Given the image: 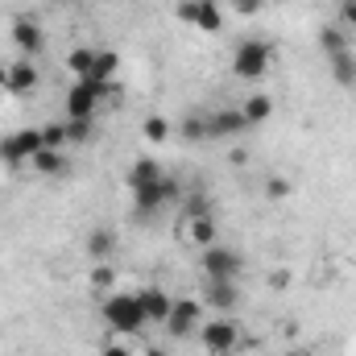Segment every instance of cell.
<instances>
[{"mask_svg": "<svg viewBox=\"0 0 356 356\" xmlns=\"http://www.w3.org/2000/svg\"><path fill=\"white\" fill-rule=\"evenodd\" d=\"M99 315H104V323L112 332H124V336H133V332L145 327V311H141L137 294H108L104 307H99Z\"/></svg>", "mask_w": 356, "mask_h": 356, "instance_id": "obj_1", "label": "cell"}, {"mask_svg": "<svg viewBox=\"0 0 356 356\" xmlns=\"http://www.w3.org/2000/svg\"><path fill=\"white\" fill-rule=\"evenodd\" d=\"M182 216H186V220H203V216H211V199H207V195H191V199H182Z\"/></svg>", "mask_w": 356, "mask_h": 356, "instance_id": "obj_26", "label": "cell"}, {"mask_svg": "<svg viewBox=\"0 0 356 356\" xmlns=\"http://www.w3.org/2000/svg\"><path fill=\"white\" fill-rule=\"evenodd\" d=\"M99 356H129V348H124V344H104Z\"/></svg>", "mask_w": 356, "mask_h": 356, "instance_id": "obj_34", "label": "cell"}, {"mask_svg": "<svg viewBox=\"0 0 356 356\" xmlns=\"http://www.w3.org/2000/svg\"><path fill=\"white\" fill-rule=\"evenodd\" d=\"M4 83H8V67L0 63V88H4Z\"/></svg>", "mask_w": 356, "mask_h": 356, "instance_id": "obj_35", "label": "cell"}, {"mask_svg": "<svg viewBox=\"0 0 356 356\" xmlns=\"http://www.w3.org/2000/svg\"><path fill=\"white\" fill-rule=\"evenodd\" d=\"M241 112H245L249 124H266L269 116H273V99H269V95H249V99L241 104Z\"/></svg>", "mask_w": 356, "mask_h": 356, "instance_id": "obj_20", "label": "cell"}, {"mask_svg": "<svg viewBox=\"0 0 356 356\" xmlns=\"http://www.w3.org/2000/svg\"><path fill=\"white\" fill-rule=\"evenodd\" d=\"M332 75H336V83H340V88H356V58H353V50H344V54H336V58H332Z\"/></svg>", "mask_w": 356, "mask_h": 356, "instance_id": "obj_22", "label": "cell"}, {"mask_svg": "<svg viewBox=\"0 0 356 356\" xmlns=\"http://www.w3.org/2000/svg\"><path fill=\"white\" fill-rule=\"evenodd\" d=\"M91 137V120H67V145H83Z\"/></svg>", "mask_w": 356, "mask_h": 356, "instance_id": "obj_28", "label": "cell"}, {"mask_svg": "<svg viewBox=\"0 0 356 356\" xmlns=\"http://www.w3.org/2000/svg\"><path fill=\"white\" fill-rule=\"evenodd\" d=\"M42 145H46V149H63V145H67V120L46 124V129H42Z\"/></svg>", "mask_w": 356, "mask_h": 356, "instance_id": "obj_27", "label": "cell"}, {"mask_svg": "<svg viewBox=\"0 0 356 356\" xmlns=\"http://www.w3.org/2000/svg\"><path fill=\"white\" fill-rule=\"evenodd\" d=\"M145 356H166L162 348H145Z\"/></svg>", "mask_w": 356, "mask_h": 356, "instance_id": "obj_37", "label": "cell"}, {"mask_svg": "<svg viewBox=\"0 0 356 356\" xmlns=\"http://www.w3.org/2000/svg\"><path fill=\"white\" fill-rule=\"evenodd\" d=\"M228 4H232V8H236V13H245V17H249V13H257V8H261V0H228Z\"/></svg>", "mask_w": 356, "mask_h": 356, "instance_id": "obj_32", "label": "cell"}, {"mask_svg": "<svg viewBox=\"0 0 356 356\" xmlns=\"http://www.w3.org/2000/svg\"><path fill=\"white\" fill-rule=\"evenodd\" d=\"M207 311H232L241 302V286L228 282V277H207L203 282V298H199Z\"/></svg>", "mask_w": 356, "mask_h": 356, "instance_id": "obj_9", "label": "cell"}, {"mask_svg": "<svg viewBox=\"0 0 356 356\" xmlns=\"http://www.w3.org/2000/svg\"><path fill=\"white\" fill-rule=\"evenodd\" d=\"M178 195H182V191H178V182L170 175H162L158 182H149V186H137V191H133V211H137V216H154L162 203H175Z\"/></svg>", "mask_w": 356, "mask_h": 356, "instance_id": "obj_3", "label": "cell"}, {"mask_svg": "<svg viewBox=\"0 0 356 356\" xmlns=\"http://www.w3.org/2000/svg\"><path fill=\"white\" fill-rule=\"evenodd\" d=\"M195 25L203 33H220L224 17H220V0H195Z\"/></svg>", "mask_w": 356, "mask_h": 356, "instance_id": "obj_14", "label": "cell"}, {"mask_svg": "<svg viewBox=\"0 0 356 356\" xmlns=\"http://www.w3.org/2000/svg\"><path fill=\"white\" fill-rule=\"evenodd\" d=\"M319 46H323V54H327V58H336V54H344V50H348V38H344V25H327V29L319 33Z\"/></svg>", "mask_w": 356, "mask_h": 356, "instance_id": "obj_23", "label": "cell"}, {"mask_svg": "<svg viewBox=\"0 0 356 356\" xmlns=\"http://www.w3.org/2000/svg\"><path fill=\"white\" fill-rule=\"evenodd\" d=\"M199 336H203V348L211 356H228L232 348H241V327L232 319H207Z\"/></svg>", "mask_w": 356, "mask_h": 356, "instance_id": "obj_5", "label": "cell"}, {"mask_svg": "<svg viewBox=\"0 0 356 356\" xmlns=\"http://www.w3.org/2000/svg\"><path fill=\"white\" fill-rule=\"evenodd\" d=\"M245 269V257L236 253V249H228V245H207L203 249V273L207 277H228V282H236V273Z\"/></svg>", "mask_w": 356, "mask_h": 356, "instance_id": "obj_6", "label": "cell"}, {"mask_svg": "<svg viewBox=\"0 0 356 356\" xmlns=\"http://www.w3.org/2000/svg\"><path fill=\"white\" fill-rule=\"evenodd\" d=\"M38 149H46V145H42V129H21V133L0 137V162H4V166H21V162H29Z\"/></svg>", "mask_w": 356, "mask_h": 356, "instance_id": "obj_4", "label": "cell"}, {"mask_svg": "<svg viewBox=\"0 0 356 356\" xmlns=\"http://www.w3.org/2000/svg\"><path fill=\"white\" fill-rule=\"evenodd\" d=\"M340 25L356 29V0H340Z\"/></svg>", "mask_w": 356, "mask_h": 356, "instance_id": "obj_30", "label": "cell"}, {"mask_svg": "<svg viewBox=\"0 0 356 356\" xmlns=\"http://www.w3.org/2000/svg\"><path fill=\"white\" fill-rule=\"evenodd\" d=\"M286 191H290V182H282V178H273V182L266 186V195H269V199H282Z\"/></svg>", "mask_w": 356, "mask_h": 356, "instance_id": "obj_33", "label": "cell"}, {"mask_svg": "<svg viewBox=\"0 0 356 356\" xmlns=\"http://www.w3.org/2000/svg\"><path fill=\"white\" fill-rule=\"evenodd\" d=\"M273 63V50L266 42H241L236 54H232V75L236 79H261Z\"/></svg>", "mask_w": 356, "mask_h": 356, "instance_id": "obj_2", "label": "cell"}, {"mask_svg": "<svg viewBox=\"0 0 356 356\" xmlns=\"http://www.w3.org/2000/svg\"><path fill=\"white\" fill-rule=\"evenodd\" d=\"M137 302H141V311H145V323H166V315H170V307H175V298H170L162 286L137 290Z\"/></svg>", "mask_w": 356, "mask_h": 356, "instance_id": "obj_11", "label": "cell"}, {"mask_svg": "<svg viewBox=\"0 0 356 356\" xmlns=\"http://www.w3.org/2000/svg\"><path fill=\"white\" fill-rule=\"evenodd\" d=\"M186 236H191L199 249H207V245H216V241H220V228H216V220H211V216H203V220H191Z\"/></svg>", "mask_w": 356, "mask_h": 356, "instance_id": "obj_19", "label": "cell"}, {"mask_svg": "<svg viewBox=\"0 0 356 356\" xmlns=\"http://www.w3.org/2000/svg\"><path fill=\"white\" fill-rule=\"evenodd\" d=\"M203 311H207V307H203L199 298H175V307H170V315H166V332H170L175 340H182V336H191Z\"/></svg>", "mask_w": 356, "mask_h": 356, "instance_id": "obj_7", "label": "cell"}, {"mask_svg": "<svg viewBox=\"0 0 356 356\" xmlns=\"http://www.w3.org/2000/svg\"><path fill=\"white\" fill-rule=\"evenodd\" d=\"M29 166H33L38 175L54 178V175H63V170H67V158H63V149H38V154L29 158Z\"/></svg>", "mask_w": 356, "mask_h": 356, "instance_id": "obj_15", "label": "cell"}, {"mask_svg": "<svg viewBox=\"0 0 356 356\" xmlns=\"http://www.w3.org/2000/svg\"><path fill=\"white\" fill-rule=\"evenodd\" d=\"M112 282H116V269L108 266V261H99V266L91 269V286L95 290H112Z\"/></svg>", "mask_w": 356, "mask_h": 356, "instance_id": "obj_29", "label": "cell"}, {"mask_svg": "<svg viewBox=\"0 0 356 356\" xmlns=\"http://www.w3.org/2000/svg\"><path fill=\"white\" fill-rule=\"evenodd\" d=\"M175 13H178V21H186V25H195V0H182V4H178Z\"/></svg>", "mask_w": 356, "mask_h": 356, "instance_id": "obj_31", "label": "cell"}, {"mask_svg": "<svg viewBox=\"0 0 356 356\" xmlns=\"http://www.w3.org/2000/svg\"><path fill=\"white\" fill-rule=\"evenodd\" d=\"M178 137L186 141H207V112H186L178 120Z\"/></svg>", "mask_w": 356, "mask_h": 356, "instance_id": "obj_18", "label": "cell"}, {"mask_svg": "<svg viewBox=\"0 0 356 356\" xmlns=\"http://www.w3.org/2000/svg\"><path fill=\"white\" fill-rule=\"evenodd\" d=\"M120 71V58H116V50H95V79H108L112 83V75Z\"/></svg>", "mask_w": 356, "mask_h": 356, "instance_id": "obj_24", "label": "cell"}, {"mask_svg": "<svg viewBox=\"0 0 356 356\" xmlns=\"http://www.w3.org/2000/svg\"><path fill=\"white\" fill-rule=\"evenodd\" d=\"M0 95H4V88H0Z\"/></svg>", "mask_w": 356, "mask_h": 356, "instance_id": "obj_38", "label": "cell"}, {"mask_svg": "<svg viewBox=\"0 0 356 356\" xmlns=\"http://www.w3.org/2000/svg\"><path fill=\"white\" fill-rule=\"evenodd\" d=\"M38 83H42V71L25 58V63H13V67H8V83H4V91H13V95H29Z\"/></svg>", "mask_w": 356, "mask_h": 356, "instance_id": "obj_12", "label": "cell"}, {"mask_svg": "<svg viewBox=\"0 0 356 356\" xmlns=\"http://www.w3.org/2000/svg\"><path fill=\"white\" fill-rule=\"evenodd\" d=\"M13 46L33 58V54L46 50V29H42L38 21H29V17H17V21H13Z\"/></svg>", "mask_w": 356, "mask_h": 356, "instance_id": "obj_10", "label": "cell"}, {"mask_svg": "<svg viewBox=\"0 0 356 356\" xmlns=\"http://www.w3.org/2000/svg\"><path fill=\"white\" fill-rule=\"evenodd\" d=\"M166 175L154 158H137L133 162V170H129V191H137V186H149V182H158V178Z\"/></svg>", "mask_w": 356, "mask_h": 356, "instance_id": "obj_16", "label": "cell"}, {"mask_svg": "<svg viewBox=\"0 0 356 356\" xmlns=\"http://www.w3.org/2000/svg\"><path fill=\"white\" fill-rule=\"evenodd\" d=\"M112 249H116V236H112V228H95L88 236V253L95 261H108L112 257Z\"/></svg>", "mask_w": 356, "mask_h": 356, "instance_id": "obj_21", "label": "cell"}, {"mask_svg": "<svg viewBox=\"0 0 356 356\" xmlns=\"http://www.w3.org/2000/svg\"><path fill=\"white\" fill-rule=\"evenodd\" d=\"M245 129H249V120H245L241 108H216V112H207V141H224V137H236Z\"/></svg>", "mask_w": 356, "mask_h": 356, "instance_id": "obj_8", "label": "cell"}, {"mask_svg": "<svg viewBox=\"0 0 356 356\" xmlns=\"http://www.w3.org/2000/svg\"><path fill=\"white\" fill-rule=\"evenodd\" d=\"M67 71H71L75 79H88L91 71H95V46H75V50L67 54Z\"/></svg>", "mask_w": 356, "mask_h": 356, "instance_id": "obj_17", "label": "cell"}, {"mask_svg": "<svg viewBox=\"0 0 356 356\" xmlns=\"http://www.w3.org/2000/svg\"><path fill=\"white\" fill-rule=\"evenodd\" d=\"M141 133H145V141H166L170 137V124H166V116H145V124H141Z\"/></svg>", "mask_w": 356, "mask_h": 356, "instance_id": "obj_25", "label": "cell"}, {"mask_svg": "<svg viewBox=\"0 0 356 356\" xmlns=\"http://www.w3.org/2000/svg\"><path fill=\"white\" fill-rule=\"evenodd\" d=\"M286 356H315L311 348H294V353H286Z\"/></svg>", "mask_w": 356, "mask_h": 356, "instance_id": "obj_36", "label": "cell"}, {"mask_svg": "<svg viewBox=\"0 0 356 356\" xmlns=\"http://www.w3.org/2000/svg\"><path fill=\"white\" fill-rule=\"evenodd\" d=\"M95 95H91L83 83H75V88L67 91V120H91L95 116Z\"/></svg>", "mask_w": 356, "mask_h": 356, "instance_id": "obj_13", "label": "cell"}]
</instances>
